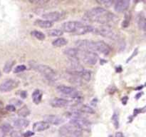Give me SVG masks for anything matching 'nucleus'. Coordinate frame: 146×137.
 <instances>
[{
	"label": "nucleus",
	"mask_w": 146,
	"mask_h": 137,
	"mask_svg": "<svg viewBox=\"0 0 146 137\" xmlns=\"http://www.w3.org/2000/svg\"><path fill=\"white\" fill-rule=\"evenodd\" d=\"M77 110L80 111L81 114L82 113H85V114H94L95 113L94 110L91 107L87 105H81L78 107V108H77Z\"/></svg>",
	"instance_id": "obj_24"
},
{
	"label": "nucleus",
	"mask_w": 146,
	"mask_h": 137,
	"mask_svg": "<svg viewBox=\"0 0 146 137\" xmlns=\"http://www.w3.org/2000/svg\"><path fill=\"white\" fill-rule=\"evenodd\" d=\"M42 98V92L40 90L36 89L34 91L32 94V99L35 104H38L41 101Z\"/></svg>",
	"instance_id": "obj_22"
},
{
	"label": "nucleus",
	"mask_w": 146,
	"mask_h": 137,
	"mask_svg": "<svg viewBox=\"0 0 146 137\" xmlns=\"http://www.w3.org/2000/svg\"><path fill=\"white\" fill-rule=\"evenodd\" d=\"M83 23L75 21H69L64 23L62 25V31L67 33H74L76 34L77 31L80 28Z\"/></svg>",
	"instance_id": "obj_9"
},
{
	"label": "nucleus",
	"mask_w": 146,
	"mask_h": 137,
	"mask_svg": "<svg viewBox=\"0 0 146 137\" xmlns=\"http://www.w3.org/2000/svg\"><path fill=\"white\" fill-rule=\"evenodd\" d=\"M115 137H123V135L122 133L118 132V133H117L116 134H115Z\"/></svg>",
	"instance_id": "obj_40"
},
{
	"label": "nucleus",
	"mask_w": 146,
	"mask_h": 137,
	"mask_svg": "<svg viewBox=\"0 0 146 137\" xmlns=\"http://www.w3.org/2000/svg\"><path fill=\"white\" fill-rule=\"evenodd\" d=\"M51 104L53 107H55V108H62V107L67 106L68 104H70V101L65 98H56L53 99Z\"/></svg>",
	"instance_id": "obj_17"
},
{
	"label": "nucleus",
	"mask_w": 146,
	"mask_h": 137,
	"mask_svg": "<svg viewBox=\"0 0 146 137\" xmlns=\"http://www.w3.org/2000/svg\"><path fill=\"white\" fill-rule=\"evenodd\" d=\"M22 134L21 132L17 130H13L11 133H10V137H22Z\"/></svg>",
	"instance_id": "obj_34"
},
{
	"label": "nucleus",
	"mask_w": 146,
	"mask_h": 137,
	"mask_svg": "<svg viewBox=\"0 0 146 137\" xmlns=\"http://www.w3.org/2000/svg\"><path fill=\"white\" fill-rule=\"evenodd\" d=\"M50 128V124L44 121H38L34 123L33 125V130L36 132H41Z\"/></svg>",
	"instance_id": "obj_15"
},
{
	"label": "nucleus",
	"mask_w": 146,
	"mask_h": 137,
	"mask_svg": "<svg viewBox=\"0 0 146 137\" xmlns=\"http://www.w3.org/2000/svg\"><path fill=\"white\" fill-rule=\"evenodd\" d=\"M130 21H131V16L129 15V14H125V19L123 20V24H122L123 27H124V28H126V27H128L130 24Z\"/></svg>",
	"instance_id": "obj_31"
},
{
	"label": "nucleus",
	"mask_w": 146,
	"mask_h": 137,
	"mask_svg": "<svg viewBox=\"0 0 146 137\" xmlns=\"http://www.w3.org/2000/svg\"><path fill=\"white\" fill-rule=\"evenodd\" d=\"M63 34H64V31L62 30L57 29L49 30L48 31V35L50 37H60V36L63 35Z\"/></svg>",
	"instance_id": "obj_27"
},
{
	"label": "nucleus",
	"mask_w": 146,
	"mask_h": 137,
	"mask_svg": "<svg viewBox=\"0 0 146 137\" xmlns=\"http://www.w3.org/2000/svg\"><path fill=\"white\" fill-rule=\"evenodd\" d=\"M56 89L60 94H63L64 96H68L71 97V98H74V99L81 98V97L79 92L76 88H73L71 86H67L65 85H59L57 86Z\"/></svg>",
	"instance_id": "obj_7"
},
{
	"label": "nucleus",
	"mask_w": 146,
	"mask_h": 137,
	"mask_svg": "<svg viewBox=\"0 0 146 137\" xmlns=\"http://www.w3.org/2000/svg\"><path fill=\"white\" fill-rule=\"evenodd\" d=\"M27 70V67L25 65H19L17 67H15V68L14 69V73H20L22 72V71Z\"/></svg>",
	"instance_id": "obj_33"
},
{
	"label": "nucleus",
	"mask_w": 146,
	"mask_h": 137,
	"mask_svg": "<svg viewBox=\"0 0 146 137\" xmlns=\"http://www.w3.org/2000/svg\"><path fill=\"white\" fill-rule=\"evenodd\" d=\"M34 135V132H32L31 131H27L24 134H22L23 137H32Z\"/></svg>",
	"instance_id": "obj_37"
},
{
	"label": "nucleus",
	"mask_w": 146,
	"mask_h": 137,
	"mask_svg": "<svg viewBox=\"0 0 146 137\" xmlns=\"http://www.w3.org/2000/svg\"><path fill=\"white\" fill-rule=\"evenodd\" d=\"M112 121L113 125L115 126V128H118L119 127V117H118V114H117L116 113H114L113 115Z\"/></svg>",
	"instance_id": "obj_30"
},
{
	"label": "nucleus",
	"mask_w": 146,
	"mask_h": 137,
	"mask_svg": "<svg viewBox=\"0 0 146 137\" xmlns=\"http://www.w3.org/2000/svg\"><path fill=\"white\" fill-rule=\"evenodd\" d=\"M0 76H1V72H0Z\"/></svg>",
	"instance_id": "obj_43"
},
{
	"label": "nucleus",
	"mask_w": 146,
	"mask_h": 137,
	"mask_svg": "<svg viewBox=\"0 0 146 137\" xmlns=\"http://www.w3.org/2000/svg\"><path fill=\"white\" fill-rule=\"evenodd\" d=\"M95 51H98L104 55H108L111 54V48L104 41H95Z\"/></svg>",
	"instance_id": "obj_12"
},
{
	"label": "nucleus",
	"mask_w": 146,
	"mask_h": 137,
	"mask_svg": "<svg viewBox=\"0 0 146 137\" xmlns=\"http://www.w3.org/2000/svg\"><path fill=\"white\" fill-rule=\"evenodd\" d=\"M30 114V110L27 106H24L18 111V115L21 117H27Z\"/></svg>",
	"instance_id": "obj_25"
},
{
	"label": "nucleus",
	"mask_w": 146,
	"mask_h": 137,
	"mask_svg": "<svg viewBox=\"0 0 146 137\" xmlns=\"http://www.w3.org/2000/svg\"><path fill=\"white\" fill-rule=\"evenodd\" d=\"M78 59H81L84 63L88 65H95L98 60V57L97 54L94 51H82L79 50Z\"/></svg>",
	"instance_id": "obj_4"
},
{
	"label": "nucleus",
	"mask_w": 146,
	"mask_h": 137,
	"mask_svg": "<svg viewBox=\"0 0 146 137\" xmlns=\"http://www.w3.org/2000/svg\"><path fill=\"white\" fill-rule=\"evenodd\" d=\"M77 49L82 51H94L95 52V41L88 39H80L76 41Z\"/></svg>",
	"instance_id": "obj_8"
},
{
	"label": "nucleus",
	"mask_w": 146,
	"mask_h": 137,
	"mask_svg": "<svg viewBox=\"0 0 146 137\" xmlns=\"http://www.w3.org/2000/svg\"><path fill=\"white\" fill-rule=\"evenodd\" d=\"M109 137H113V136H109Z\"/></svg>",
	"instance_id": "obj_42"
},
{
	"label": "nucleus",
	"mask_w": 146,
	"mask_h": 137,
	"mask_svg": "<svg viewBox=\"0 0 146 137\" xmlns=\"http://www.w3.org/2000/svg\"><path fill=\"white\" fill-rule=\"evenodd\" d=\"M9 104L14 106V107L20 106L22 104V101H20V100H19V99H17V98H13V99L10 100Z\"/></svg>",
	"instance_id": "obj_32"
},
{
	"label": "nucleus",
	"mask_w": 146,
	"mask_h": 137,
	"mask_svg": "<svg viewBox=\"0 0 146 137\" xmlns=\"http://www.w3.org/2000/svg\"><path fill=\"white\" fill-rule=\"evenodd\" d=\"M31 67L39 73H41L44 77H46L49 81H54V80L56 79V73L51 67H48V66L33 63V65Z\"/></svg>",
	"instance_id": "obj_2"
},
{
	"label": "nucleus",
	"mask_w": 146,
	"mask_h": 137,
	"mask_svg": "<svg viewBox=\"0 0 146 137\" xmlns=\"http://www.w3.org/2000/svg\"><path fill=\"white\" fill-rule=\"evenodd\" d=\"M64 54L68 57V59H78L79 50L75 48H68L64 50Z\"/></svg>",
	"instance_id": "obj_18"
},
{
	"label": "nucleus",
	"mask_w": 146,
	"mask_h": 137,
	"mask_svg": "<svg viewBox=\"0 0 146 137\" xmlns=\"http://www.w3.org/2000/svg\"><path fill=\"white\" fill-rule=\"evenodd\" d=\"M94 32L96 34L101 35L105 38L111 39H116L118 38V36L115 34V31L112 29V28L108 26H102L98 28H95Z\"/></svg>",
	"instance_id": "obj_6"
},
{
	"label": "nucleus",
	"mask_w": 146,
	"mask_h": 137,
	"mask_svg": "<svg viewBox=\"0 0 146 137\" xmlns=\"http://www.w3.org/2000/svg\"><path fill=\"white\" fill-rule=\"evenodd\" d=\"M31 3H33V4H37V5L41 6V5H44V4L48 3V1H43V0H41V1H31Z\"/></svg>",
	"instance_id": "obj_36"
},
{
	"label": "nucleus",
	"mask_w": 146,
	"mask_h": 137,
	"mask_svg": "<svg viewBox=\"0 0 146 137\" xmlns=\"http://www.w3.org/2000/svg\"><path fill=\"white\" fill-rule=\"evenodd\" d=\"M31 36H33L34 37H35L36 39H38V40H41V41L45 39V37H46L45 34L40 31L34 30V31H31Z\"/></svg>",
	"instance_id": "obj_26"
},
{
	"label": "nucleus",
	"mask_w": 146,
	"mask_h": 137,
	"mask_svg": "<svg viewBox=\"0 0 146 137\" xmlns=\"http://www.w3.org/2000/svg\"><path fill=\"white\" fill-rule=\"evenodd\" d=\"M138 25L140 29L145 30V17L143 12H141L138 15Z\"/></svg>",
	"instance_id": "obj_20"
},
{
	"label": "nucleus",
	"mask_w": 146,
	"mask_h": 137,
	"mask_svg": "<svg viewBox=\"0 0 146 137\" xmlns=\"http://www.w3.org/2000/svg\"><path fill=\"white\" fill-rule=\"evenodd\" d=\"M5 109L7 110V111H9V112H14V111H16V107L11 105V104H9V105H7V106H6Z\"/></svg>",
	"instance_id": "obj_35"
},
{
	"label": "nucleus",
	"mask_w": 146,
	"mask_h": 137,
	"mask_svg": "<svg viewBox=\"0 0 146 137\" xmlns=\"http://www.w3.org/2000/svg\"><path fill=\"white\" fill-rule=\"evenodd\" d=\"M81 78V80H84L86 81H90L91 79V72L89 70L84 68L81 73L78 75Z\"/></svg>",
	"instance_id": "obj_21"
},
{
	"label": "nucleus",
	"mask_w": 146,
	"mask_h": 137,
	"mask_svg": "<svg viewBox=\"0 0 146 137\" xmlns=\"http://www.w3.org/2000/svg\"><path fill=\"white\" fill-rule=\"evenodd\" d=\"M64 17H65V14L62 11H52V12L46 13L42 15L44 20L51 21V22L60 21L63 19Z\"/></svg>",
	"instance_id": "obj_11"
},
{
	"label": "nucleus",
	"mask_w": 146,
	"mask_h": 137,
	"mask_svg": "<svg viewBox=\"0 0 146 137\" xmlns=\"http://www.w3.org/2000/svg\"><path fill=\"white\" fill-rule=\"evenodd\" d=\"M58 133L64 137H82V131L71 124L62 126L58 130Z\"/></svg>",
	"instance_id": "obj_3"
},
{
	"label": "nucleus",
	"mask_w": 146,
	"mask_h": 137,
	"mask_svg": "<svg viewBox=\"0 0 146 137\" xmlns=\"http://www.w3.org/2000/svg\"><path fill=\"white\" fill-rule=\"evenodd\" d=\"M130 6V1L128 0H119L115 2L114 9L118 13H122L126 11Z\"/></svg>",
	"instance_id": "obj_13"
},
{
	"label": "nucleus",
	"mask_w": 146,
	"mask_h": 137,
	"mask_svg": "<svg viewBox=\"0 0 146 137\" xmlns=\"http://www.w3.org/2000/svg\"><path fill=\"white\" fill-rule=\"evenodd\" d=\"M20 96L23 98H27V92L26 91H21L20 92Z\"/></svg>",
	"instance_id": "obj_38"
},
{
	"label": "nucleus",
	"mask_w": 146,
	"mask_h": 137,
	"mask_svg": "<svg viewBox=\"0 0 146 137\" xmlns=\"http://www.w3.org/2000/svg\"><path fill=\"white\" fill-rule=\"evenodd\" d=\"M34 23H35V25L43 29H50L53 27V22L44 19H37Z\"/></svg>",
	"instance_id": "obj_19"
},
{
	"label": "nucleus",
	"mask_w": 146,
	"mask_h": 137,
	"mask_svg": "<svg viewBox=\"0 0 146 137\" xmlns=\"http://www.w3.org/2000/svg\"><path fill=\"white\" fill-rule=\"evenodd\" d=\"M69 124L76 127L77 128L80 129L81 131H88L91 130V123L86 118H83L82 116L71 118Z\"/></svg>",
	"instance_id": "obj_5"
},
{
	"label": "nucleus",
	"mask_w": 146,
	"mask_h": 137,
	"mask_svg": "<svg viewBox=\"0 0 146 137\" xmlns=\"http://www.w3.org/2000/svg\"><path fill=\"white\" fill-rule=\"evenodd\" d=\"M13 125L18 129H24L29 125V121L25 118H16L13 121Z\"/></svg>",
	"instance_id": "obj_16"
},
{
	"label": "nucleus",
	"mask_w": 146,
	"mask_h": 137,
	"mask_svg": "<svg viewBox=\"0 0 146 137\" xmlns=\"http://www.w3.org/2000/svg\"><path fill=\"white\" fill-rule=\"evenodd\" d=\"M68 44V41L67 39L64 38H57L56 39L54 40V41L52 42V44L54 47H64V46Z\"/></svg>",
	"instance_id": "obj_23"
},
{
	"label": "nucleus",
	"mask_w": 146,
	"mask_h": 137,
	"mask_svg": "<svg viewBox=\"0 0 146 137\" xmlns=\"http://www.w3.org/2000/svg\"><path fill=\"white\" fill-rule=\"evenodd\" d=\"M14 64V61H7V63L5 64L4 67V71L5 73H9L11 71V68H12Z\"/></svg>",
	"instance_id": "obj_29"
},
{
	"label": "nucleus",
	"mask_w": 146,
	"mask_h": 137,
	"mask_svg": "<svg viewBox=\"0 0 146 137\" xmlns=\"http://www.w3.org/2000/svg\"><path fill=\"white\" fill-rule=\"evenodd\" d=\"M18 81L15 79L9 78L7 79L0 84V91L1 92H9L18 86Z\"/></svg>",
	"instance_id": "obj_10"
},
{
	"label": "nucleus",
	"mask_w": 146,
	"mask_h": 137,
	"mask_svg": "<svg viewBox=\"0 0 146 137\" xmlns=\"http://www.w3.org/2000/svg\"><path fill=\"white\" fill-rule=\"evenodd\" d=\"M44 121L52 125H61L64 123V119L56 115H46L44 117Z\"/></svg>",
	"instance_id": "obj_14"
},
{
	"label": "nucleus",
	"mask_w": 146,
	"mask_h": 137,
	"mask_svg": "<svg viewBox=\"0 0 146 137\" xmlns=\"http://www.w3.org/2000/svg\"><path fill=\"white\" fill-rule=\"evenodd\" d=\"M84 19L87 21L104 24L113 21L116 19V16L102 7H98L87 11L84 15Z\"/></svg>",
	"instance_id": "obj_1"
},
{
	"label": "nucleus",
	"mask_w": 146,
	"mask_h": 137,
	"mask_svg": "<svg viewBox=\"0 0 146 137\" xmlns=\"http://www.w3.org/2000/svg\"><path fill=\"white\" fill-rule=\"evenodd\" d=\"M3 108V104L1 101H0V111Z\"/></svg>",
	"instance_id": "obj_41"
},
{
	"label": "nucleus",
	"mask_w": 146,
	"mask_h": 137,
	"mask_svg": "<svg viewBox=\"0 0 146 137\" xmlns=\"http://www.w3.org/2000/svg\"><path fill=\"white\" fill-rule=\"evenodd\" d=\"M97 2L100 4V5H102L103 8L105 9L106 7V8H109L113 4V1H111V0H103V1H98Z\"/></svg>",
	"instance_id": "obj_28"
},
{
	"label": "nucleus",
	"mask_w": 146,
	"mask_h": 137,
	"mask_svg": "<svg viewBox=\"0 0 146 137\" xmlns=\"http://www.w3.org/2000/svg\"><path fill=\"white\" fill-rule=\"evenodd\" d=\"M137 54H138V49H135V50H134V52L133 53V54H132V55L131 56V57H130V59H128L127 60V62H128V61H131V60L133 58V57H134V56H135V55H136Z\"/></svg>",
	"instance_id": "obj_39"
}]
</instances>
